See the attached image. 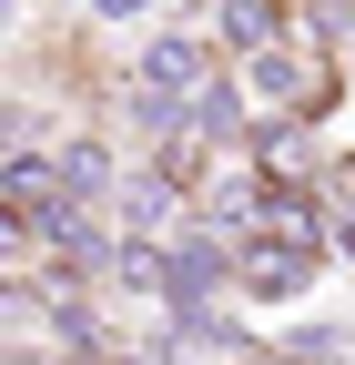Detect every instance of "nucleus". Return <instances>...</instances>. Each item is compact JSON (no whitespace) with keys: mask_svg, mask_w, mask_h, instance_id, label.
I'll return each instance as SVG.
<instances>
[{"mask_svg":"<svg viewBox=\"0 0 355 365\" xmlns=\"http://www.w3.org/2000/svg\"><path fill=\"white\" fill-rule=\"evenodd\" d=\"M315 264H325L315 244H274V234H244V244H234V284H244L254 304H294L304 284H315Z\"/></svg>","mask_w":355,"mask_h":365,"instance_id":"f257e3e1","label":"nucleus"},{"mask_svg":"<svg viewBox=\"0 0 355 365\" xmlns=\"http://www.w3.org/2000/svg\"><path fill=\"white\" fill-rule=\"evenodd\" d=\"M224 274H234V244H213V234H183V244H163V294L183 304V314H203Z\"/></svg>","mask_w":355,"mask_h":365,"instance_id":"f03ea898","label":"nucleus"},{"mask_svg":"<svg viewBox=\"0 0 355 365\" xmlns=\"http://www.w3.org/2000/svg\"><path fill=\"white\" fill-rule=\"evenodd\" d=\"M304 153H315V112H284V122H264V132H254V163H264V182H274V193H294V182L315 173Z\"/></svg>","mask_w":355,"mask_h":365,"instance_id":"7ed1b4c3","label":"nucleus"},{"mask_svg":"<svg viewBox=\"0 0 355 365\" xmlns=\"http://www.w3.org/2000/svg\"><path fill=\"white\" fill-rule=\"evenodd\" d=\"M224 41L254 61V51H274L284 41V0H224Z\"/></svg>","mask_w":355,"mask_h":365,"instance_id":"20e7f679","label":"nucleus"},{"mask_svg":"<svg viewBox=\"0 0 355 365\" xmlns=\"http://www.w3.org/2000/svg\"><path fill=\"white\" fill-rule=\"evenodd\" d=\"M51 173H61V203H92L102 182H112V153H102V143H61Z\"/></svg>","mask_w":355,"mask_h":365,"instance_id":"39448f33","label":"nucleus"},{"mask_svg":"<svg viewBox=\"0 0 355 365\" xmlns=\"http://www.w3.org/2000/svg\"><path fill=\"white\" fill-rule=\"evenodd\" d=\"M51 335H61V355H81V365H102V325H92V304H81V294H61V314H51Z\"/></svg>","mask_w":355,"mask_h":365,"instance_id":"423d86ee","label":"nucleus"},{"mask_svg":"<svg viewBox=\"0 0 355 365\" xmlns=\"http://www.w3.org/2000/svg\"><path fill=\"white\" fill-rule=\"evenodd\" d=\"M102 21H143V11H163V0H92Z\"/></svg>","mask_w":355,"mask_h":365,"instance_id":"0eeeda50","label":"nucleus"},{"mask_svg":"<svg viewBox=\"0 0 355 365\" xmlns=\"http://www.w3.org/2000/svg\"><path fill=\"white\" fill-rule=\"evenodd\" d=\"M102 365H163V355H102Z\"/></svg>","mask_w":355,"mask_h":365,"instance_id":"6e6552de","label":"nucleus"},{"mask_svg":"<svg viewBox=\"0 0 355 365\" xmlns=\"http://www.w3.org/2000/svg\"><path fill=\"white\" fill-rule=\"evenodd\" d=\"M345 254H355V223H345Z\"/></svg>","mask_w":355,"mask_h":365,"instance_id":"1a4fd4ad","label":"nucleus"}]
</instances>
